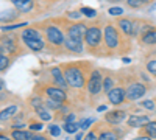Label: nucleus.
<instances>
[{
    "mask_svg": "<svg viewBox=\"0 0 156 140\" xmlns=\"http://www.w3.org/2000/svg\"><path fill=\"white\" fill-rule=\"evenodd\" d=\"M92 121H94V118H86V120H83V121H81V131L87 129L89 126L92 125Z\"/></svg>",
    "mask_w": 156,
    "mask_h": 140,
    "instance_id": "obj_39",
    "label": "nucleus"
},
{
    "mask_svg": "<svg viewBox=\"0 0 156 140\" xmlns=\"http://www.w3.org/2000/svg\"><path fill=\"white\" fill-rule=\"evenodd\" d=\"M105 109H106V106H100V108H98L97 111H98V112H103V111H105Z\"/></svg>",
    "mask_w": 156,
    "mask_h": 140,
    "instance_id": "obj_44",
    "label": "nucleus"
},
{
    "mask_svg": "<svg viewBox=\"0 0 156 140\" xmlns=\"http://www.w3.org/2000/svg\"><path fill=\"white\" fill-rule=\"evenodd\" d=\"M81 128V123H66V125H64V131H66V132H69V134H75L78 129H80Z\"/></svg>",
    "mask_w": 156,
    "mask_h": 140,
    "instance_id": "obj_29",
    "label": "nucleus"
},
{
    "mask_svg": "<svg viewBox=\"0 0 156 140\" xmlns=\"http://www.w3.org/2000/svg\"><path fill=\"white\" fill-rule=\"evenodd\" d=\"M86 87H87L89 95H92V97H97L103 90V76H101L100 70L92 69V72H90V75H89V80H87V86Z\"/></svg>",
    "mask_w": 156,
    "mask_h": 140,
    "instance_id": "obj_7",
    "label": "nucleus"
},
{
    "mask_svg": "<svg viewBox=\"0 0 156 140\" xmlns=\"http://www.w3.org/2000/svg\"><path fill=\"white\" fill-rule=\"evenodd\" d=\"M36 114L39 115V118H41L42 121H50V120H51V114L45 109V106H44V108H41V109H37V111H36Z\"/></svg>",
    "mask_w": 156,
    "mask_h": 140,
    "instance_id": "obj_28",
    "label": "nucleus"
},
{
    "mask_svg": "<svg viewBox=\"0 0 156 140\" xmlns=\"http://www.w3.org/2000/svg\"><path fill=\"white\" fill-rule=\"evenodd\" d=\"M33 137L31 131H22V129H12L11 131V138L12 140H30Z\"/></svg>",
    "mask_w": 156,
    "mask_h": 140,
    "instance_id": "obj_20",
    "label": "nucleus"
},
{
    "mask_svg": "<svg viewBox=\"0 0 156 140\" xmlns=\"http://www.w3.org/2000/svg\"><path fill=\"white\" fill-rule=\"evenodd\" d=\"M108 100H109V103L114 104V106L122 104L123 101L126 100V87H123V86H114L109 90V94H108Z\"/></svg>",
    "mask_w": 156,
    "mask_h": 140,
    "instance_id": "obj_10",
    "label": "nucleus"
},
{
    "mask_svg": "<svg viewBox=\"0 0 156 140\" xmlns=\"http://www.w3.org/2000/svg\"><path fill=\"white\" fill-rule=\"evenodd\" d=\"M139 41L142 45L145 47H151V45H156V28L154 27H144L140 28V37Z\"/></svg>",
    "mask_w": 156,
    "mask_h": 140,
    "instance_id": "obj_12",
    "label": "nucleus"
},
{
    "mask_svg": "<svg viewBox=\"0 0 156 140\" xmlns=\"http://www.w3.org/2000/svg\"><path fill=\"white\" fill-rule=\"evenodd\" d=\"M147 72L151 75V76H156V59H151L147 62V66H145Z\"/></svg>",
    "mask_w": 156,
    "mask_h": 140,
    "instance_id": "obj_32",
    "label": "nucleus"
},
{
    "mask_svg": "<svg viewBox=\"0 0 156 140\" xmlns=\"http://www.w3.org/2000/svg\"><path fill=\"white\" fill-rule=\"evenodd\" d=\"M30 140H48V137H45V135H42V134H36V135H33Z\"/></svg>",
    "mask_w": 156,
    "mask_h": 140,
    "instance_id": "obj_40",
    "label": "nucleus"
},
{
    "mask_svg": "<svg viewBox=\"0 0 156 140\" xmlns=\"http://www.w3.org/2000/svg\"><path fill=\"white\" fill-rule=\"evenodd\" d=\"M84 140H98V134H97V131H95V129H92V131H89V132L86 134Z\"/></svg>",
    "mask_w": 156,
    "mask_h": 140,
    "instance_id": "obj_38",
    "label": "nucleus"
},
{
    "mask_svg": "<svg viewBox=\"0 0 156 140\" xmlns=\"http://www.w3.org/2000/svg\"><path fill=\"white\" fill-rule=\"evenodd\" d=\"M48 134L50 135H53V137H59V134H61V128L58 125H50L48 126Z\"/></svg>",
    "mask_w": 156,
    "mask_h": 140,
    "instance_id": "obj_34",
    "label": "nucleus"
},
{
    "mask_svg": "<svg viewBox=\"0 0 156 140\" xmlns=\"http://www.w3.org/2000/svg\"><path fill=\"white\" fill-rule=\"evenodd\" d=\"M44 34H45V41L51 48L62 50L64 42H66V36H64L61 27H58L56 23H45L44 25Z\"/></svg>",
    "mask_w": 156,
    "mask_h": 140,
    "instance_id": "obj_3",
    "label": "nucleus"
},
{
    "mask_svg": "<svg viewBox=\"0 0 156 140\" xmlns=\"http://www.w3.org/2000/svg\"><path fill=\"white\" fill-rule=\"evenodd\" d=\"M125 3L131 9H139V8H144V6L150 5L151 0H125Z\"/></svg>",
    "mask_w": 156,
    "mask_h": 140,
    "instance_id": "obj_22",
    "label": "nucleus"
},
{
    "mask_svg": "<svg viewBox=\"0 0 156 140\" xmlns=\"http://www.w3.org/2000/svg\"><path fill=\"white\" fill-rule=\"evenodd\" d=\"M0 140H11L9 137H6L5 134H2V135H0Z\"/></svg>",
    "mask_w": 156,
    "mask_h": 140,
    "instance_id": "obj_43",
    "label": "nucleus"
},
{
    "mask_svg": "<svg viewBox=\"0 0 156 140\" xmlns=\"http://www.w3.org/2000/svg\"><path fill=\"white\" fill-rule=\"evenodd\" d=\"M75 121V114H69L66 115V123H73Z\"/></svg>",
    "mask_w": 156,
    "mask_h": 140,
    "instance_id": "obj_41",
    "label": "nucleus"
},
{
    "mask_svg": "<svg viewBox=\"0 0 156 140\" xmlns=\"http://www.w3.org/2000/svg\"><path fill=\"white\" fill-rule=\"evenodd\" d=\"M44 103H45V108H47V109H51V111H59V109L62 108V104H64V103H59V101L51 100V98L44 100Z\"/></svg>",
    "mask_w": 156,
    "mask_h": 140,
    "instance_id": "obj_27",
    "label": "nucleus"
},
{
    "mask_svg": "<svg viewBox=\"0 0 156 140\" xmlns=\"http://www.w3.org/2000/svg\"><path fill=\"white\" fill-rule=\"evenodd\" d=\"M147 94V86L140 81H133L126 84V101H136Z\"/></svg>",
    "mask_w": 156,
    "mask_h": 140,
    "instance_id": "obj_9",
    "label": "nucleus"
},
{
    "mask_svg": "<svg viewBox=\"0 0 156 140\" xmlns=\"http://www.w3.org/2000/svg\"><path fill=\"white\" fill-rule=\"evenodd\" d=\"M17 106L16 104H12V106H9V108H6V109H3L2 111V114H0V118H2V121H5V120H8L11 115H14V114L17 112Z\"/></svg>",
    "mask_w": 156,
    "mask_h": 140,
    "instance_id": "obj_25",
    "label": "nucleus"
},
{
    "mask_svg": "<svg viewBox=\"0 0 156 140\" xmlns=\"http://www.w3.org/2000/svg\"><path fill=\"white\" fill-rule=\"evenodd\" d=\"M150 121L148 115H129L126 118V125L129 128H142L144 125H147Z\"/></svg>",
    "mask_w": 156,
    "mask_h": 140,
    "instance_id": "obj_18",
    "label": "nucleus"
},
{
    "mask_svg": "<svg viewBox=\"0 0 156 140\" xmlns=\"http://www.w3.org/2000/svg\"><path fill=\"white\" fill-rule=\"evenodd\" d=\"M101 30L103 28L100 27V23H92L87 27V31L84 36V44H86L87 52L95 53L101 47V44H103V31Z\"/></svg>",
    "mask_w": 156,
    "mask_h": 140,
    "instance_id": "obj_4",
    "label": "nucleus"
},
{
    "mask_svg": "<svg viewBox=\"0 0 156 140\" xmlns=\"http://www.w3.org/2000/svg\"><path fill=\"white\" fill-rule=\"evenodd\" d=\"M115 25H117V28L122 31V34H123L125 37H131V36H134V30H136V27H134V23H133L131 19L122 17V19L117 20Z\"/></svg>",
    "mask_w": 156,
    "mask_h": 140,
    "instance_id": "obj_13",
    "label": "nucleus"
},
{
    "mask_svg": "<svg viewBox=\"0 0 156 140\" xmlns=\"http://www.w3.org/2000/svg\"><path fill=\"white\" fill-rule=\"evenodd\" d=\"M125 120H126V112L122 111V109L109 111V112H106V115H105V121L109 123V125H120Z\"/></svg>",
    "mask_w": 156,
    "mask_h": 140,
    "instance_id": "obj_14",
    "label": "nucleus"
},
{
    "mask_svg": "<svg viewBox=\"0 0 156 140\" xmlns=\"http://www.w3.org/2000/svg\"><path fill=\"white\" fill-rule=\"evenodd\" d=\"M28 128H30L33 132H39V131H41V129L44 128V126H42V123H34V121H31Z\"/></svg>",
    "mask_w": 156,
    "mask_h": 140,
    "instance_id": "obj_37",
    "label": "nucleus"
},
{
    "mask_svg": "<svg viewBox=\"0 0 156 140\" xmlns=\"http://www.w3.org/2000/svg\"><path fill=\"white\" fill-rule=\"evenodd\" d=\"M39 36H42L41 31L33 27H25V30H22L20 33V37H39Z\"/></svg>",
    "mask_w": 156,
    "mask_h": 140,
    "instance_id": "obj_24",
    "label": "nucleus"
},
{
    "mask_svg": "<svg viewBox=\"0 0 156 140\" xmlns=\"http://www.w3.org/2000/svg\"><path fill=\"white\" fill-rule=\"evenodd\" d=\"M80 11H81V14H83L84 17H89V19H94V17H97V11H95V9H92V8L83 6Z\"/></svg>",
    "mask_w": 156,
    "mask_h": 140,
    "instance_id": "obj_30",
    "label": "nucleus"
},
{
    "mask_svg": "<svg viewBox=\"0 0 156 140\" xmlns=\"http://www.w3.org/2000/svg\"><path fill=\"white\" fill-rule=\"evenodd\" d=\"M64 50H67V52H72V53L80 55V53H83V50H84V42H78V41L70 39V37H67V36H66V42H64Z\"/></svg>",
    "mask_w": 156,
    "mask_h": 140,
    "instance_id": "obj_17",
    "label": "nucleus"
},
{
    "mask_svg": "<svg viewBox=\"0 0 156 140\" xmlns=\"http://www.w3.org/2000/svg\"><path fill=\"white\" fill-rule=\"evenodd\" d=\"M114 76L111 73H106V76H103V92H105L106 95L109 94V90L114 87Z\"/></svg>",
    "mask_w": 156,
    "mask_h": 140,
    "instance_id": "obj_23",
    "label": "nucleus"
},
{
    "mask_svg": "<svg viewBox=\"0 0 156 140\" xmlns=\"http://www.w3.org/2000/svg\"><path fill=\"white\" fill-rule=\"evenodd\" d=\"M140 134H142V135H148V137H151V138H156V120H154V121L150 120L147 125L142 126Z\"/></svg>",
    "mask_w": 156,
    "mask_h": 140,
    "instance_id": "obj_19",
    "label": "nucleus"
},
{
    "mask_svg": "<svg viewBox=\"0 0 156 140\" xmlns=\"http://www.w3.org/2000/svg\"><path fill=\"white\" fill-rule=\"evenodd\" d=\"M133 140H153L151 137H148V135H139V137H136V138H133Z\"/></svg>",
    "mask_w": 156,
    "mask_h": 140,
    "instance_id": "obj_42",
    "label": "nucleus"
},
{
    "mask_svg": "<svg viewBox=\"0 0 156 140\" xmlns=\"http://www.w3.org/2000/svg\"><path fill=\"white\" fill-rule=\"evenodd\" d=\"M122 31L117 30V25L106 23L103 28V45L108 52H120L122 47Z\"/></svg>",
    "mask_w": 156,
    "mask_h": 140,
    "instance_id": "obj_2",
    "label": "nucleus"
},
{
    "mask_svg": "<svg viewBox=\"0 0 156 140\" xmlns=\"http://www.w3.org/2000/svg\"><path fill=\"white\" fill-rule=\"evenodd\" d=\"M17 12H19L17 9H16V11H12V12H11V11L3 12V14H2V22H5V20H8V22H9V20H14V19L19 16Z\"/></svg>",
    "mask_w": 156,
    "mask_h": 140,
    "instance_id": "obj_31",
    "label": "nucleus"
},
{
    "mask_svg": "<svg viewBox=\"0 0 156 140\" xmlns=\"http://www.w3.org/2000/svg\"><path fill=\"white\" fill-rule=\"evenodd\" d=\"M61 69H62L64 78H66L69 87L76 89V90H81V89H84L87 86L89 75H90V72H92L89 61L66 62V64H61Z\"/></svg>",
    "mask_w": 156,
    "mask_h": 140,
    "instance_id": "obj_1",
    "label": "nucleus"
},
{
    "mask_svg": "<svg viewBox=\"0 0 156 140\" xmlns=\"http://www.w3.org/2000/svg\"><path fill=\"white\" fill-rule=\"evenodd\" d=\"M42 90L45 94L47 98H51V100H56L59 101V103H66L67 101V92H66V89H62L56 84H44L42 86Z\"/></svg>",
    "mask_w": 156,
    "mask_h": 140,
    "instance_id": "obj_8",
    "label": "nucleus"
},
{
    "mask_svg": "<svg viewBox=\"0 0 156 140\" xmlns=\"http://www.w3.org/2000/svg\"><path fill=\"white\" fill-rule=\"evenodd\" d=\"M108 14L109 16H122L123 14V9L120 6H112V8L108 9Z\"/></svg>",
    "mask_w": 156,
    "mask_h": 140,
    "instance_id": "obj_35",
    "label": "nucleus"
},
{
    "mask_svg": "<svg viewBox=\"0 0 156 140\" xmlns=\"http://www.w3.org/2000/svg\"><path fill=\"white\" fill-rule=\"evenodd\" d=\"M69 19L66 17L64 22H66V33H67V37L70 39H75L78 42H84V36H86V31H87V27L84 22H80V20H75V22H67Z\"/></svg>",
    "mask_w": 156,
    "mask_h": 140,
    "instance_id": "obj_6",
    "label": "nucleus"
},
{
    "mask_svg": "<svg viewBox=\"0 0 156 140\" xmlns=\"http://www.w3.org/2000/svg\"><path fill=\"white\" fill-rule=\"evenodd\" d=\"M75 140H76V138H75Z\"/></svg>",
    "mask_w": 156,
    "mask_h": 140,
    "instance_id": "obj_45",
    "label": "nucleus"
},
{
    "mask_svg": "<svg viewBox=\"0 0 156 140\" xmlns=\"http://www.w3.org/2000/svg\"><path fill=\"white\" fill-rule=\"evenodd\" d=\"M23 42H19V37L16 34H2V44H0V50L3 53H8L11 56H20L25 53Z\"/></svg>",
    "mask_w": 156,
    "mask_h": 140,
    "instance_id": "obj_5",
    "label": "nucleus"
},
{
    "mask_svg": "<svg viewBox=\"0 0 156 140\" xmlns=\"http://www.w3.org/2000/svg\"><path fill=\"white\" fill-rule=\"evenodd\" d=\"M50 75H51V83H53V84H56V86H59L62 89H67L69 87L66 78H64V73H62L61 66L59 67H51L50 69Z\"/></svg>",
    "mask_w": 156,
    "mask_h": 140,
    "instance_id": "obj_15",
    "label": "nucleus"
},
{
    "mask_svg": "<svg viewBox=\"0 0 156 140\" xmlns=\"http://www.w3.org/2000/svg\"><path fill=\"white\" fill-rule=\"evenodd\" d=\"M9 2L14 5V8L19 12H22V14H28V12H31L36 6L34 0H9Z\"/></svg>",
    "mask_w": 156,
    "mask_h": 140,
    "instance_id": "obj_16",
    "label": "nucleus"
},
{
    "mask_svg": "<svg viewBox=\"0 0 156 140\" xmlns=\"http://www.w3.org/2000/svg\"><path fill=\"white\" fill-rule=\"evenodd\" d=\"M140 106L148 109V111H153L154 109V101L153 100H145V101H142V103H140Z\"/></svg>",
    "mask_w": 156,
    "mask_h": 140,
    "instance_id": "obj_36",
    "label": "nucleus"
},
{
    "mask_svg": "<svg viewBox=\"0 0 156 140\" xmlns=\"http://www.w3.org/2000/svg\"><path fill=\"white\" fill-rule=\"evenodd\" d=\"M23 45L27 47L31 52H42V50L47 47V41H44V36L39 37H20Z\"/></svg>",
    "mask_w": 156,
    "mask_h": 140,
    "instance_id": "obj_11",
    "label": "nucleus"
},
{
    "mask_svg": "<svg viewBox=\"0 0 156 140\" xmlns=\"http://www.w3.org/2000/svg\"><path fill=\"white\" fill-rule=\"evenodd\" d=\"M81 11H67L66 12V17L70 19V20H80L81 19Z\"/></svg>",
    "mask_w": 156,
    "mask_h": 140,
    "instance_id": "obj_33",
    "label": "nucleus"
},
{
    "mask_svg": "<svg viewBox=\"0 0 156 140\" xmlns=\"http://www.w3.org/2000/svg\"><path fill=\"white\" fill-rule=\"evenodd\" d=\"M9 64H11V59H9V56H8V53H0V72H5L8 67H9Z\"/></svg>",
    "mask_w": 156,
    "mask_h": 140,
    "instance_id": "obj_26",
    "label": "nucleus"
},
{
    "mask_svg": "<svg viewBox=\"0 0 156 140\" xmlns=\"http://www.w3.org/2000/svg\"><path fill=\"white\" fill-rule=\"evenodd\" d=\"M98 140H119V134L112 129H100Z\"/></svg>",
    "mask_w": 156,
    "mask_h": 140,
    "instance_id": "obj_21",
    "label": "nucleus"
}]
</instances>
